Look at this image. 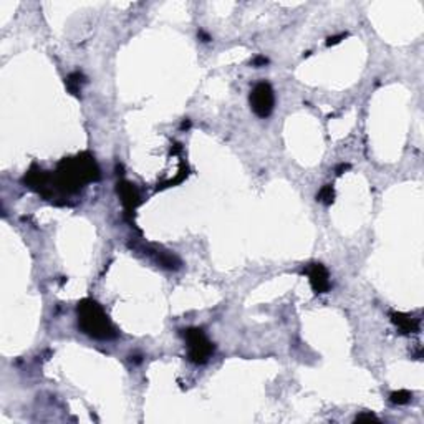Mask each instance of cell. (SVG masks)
<instances>
[{"mask_svg": "<svg viewBox=\"0 0 424 424\" xmlns=\"http://www.w3.org/2000/svg\"><path fill=\"white\" fill-rule=\"evenodd\" d=\"M99 179V168L90 152H82L75 157H65L53 172L55 191L62 194H75L85 184Z\"/></svg>", "mask_w": 424, "mask_h": 424, "instance_id": "obj_1", "label": "cell"}, {"mask_svg": "<svg viewBox=\"0 0 424 424\" xmlns=\"http://www.w3.org/2000/svg\"><path fill=\"white\" fill-rule=\"evenodd\" d=\"M76 316L78 328L90 338H95V340H113V338L118 336V331L113 327L106 311L93 298H83V300L78 302Z\"/></svg>", "mask_w": 424, "mask_h": 424, "instance_id": "obj_2", "label": "cell"}, {"mask_svg": "<svg viewBox=\"0 0 424 424\" xmlns=\"http://www.w3.org/2000/svg\"><path fill=\"white\" fill-rule=\"evenodd\" d=\"M182 336L188 344V360L194 364H204L214 355V343L205 336L201 328L182 330Z\"/></svg>", "mask_w": 424, "mask_h": 424, "instance_id": "obj_3", "label": "cell"}, {"mask_svg": "<svg viewBox=\"0 0 424 424\" xmlns=\"http://www.w3.org/2000/svg\"><path fill=\"white\" fill-rule=\"evenodd\" d=\"M249 101H250L252 111H254L258 118H269L275 106L274 90H272V86L265 82L257 83L250 91Z\"/></svg>", "mask_w": 424, "mask_h": 424, "instance_id": "obj_4", "label": "cell"}, {"mask_svg": "<svg viewBox=\"0 0 424 424\" xmlns=\"http://www.w3.org/2000/svg\"><path fill=\"white\" fill-rule=\"evenodd\" d=\"M116 192L119 199H121V204L126 210V214H131L138 209V205L141 204V196H139V191L136 189L135 184H131L128 181H119Z\"/></svg>", "mask_w": 424, "mask_h": 424, "instance_id": "obj_5", "label": "cell"}, {"mask_svg": "<svg viewBox=\"0 0 424 424\" xmlns=\"http://www.w3.org/2000/svg\"><path fill=\"white\" fill-rule=\"evenodd\" d=\"M307 275L311 288L315 290V294H325L330 290V274L325 265L322 263H310L307 267Z\"/></svg>", "mask_w": 424, "mask_h": 424, "instance_id": "obj_6", "label": "cell"}, {"mask_svg": "<svg viewBox=\"0 0 424 424\" xmlns=\"http://www.w3.org/2000/svg\"><path fill=\"white\" fill-rule=\"evenodd\" d=\"M391 322H393L403 333H417L419 331V318H414L406 313H391Z\"/></svg>", "mask_w": 424, "mask_h": 424, "instance_id": "obj_7", "label": "cell"}, {"mask_svg": "<svg viewBox=\"0 0 424 424\" xmlns=\"http://www.w3.org/2000/svg\"><path fill=\"white\" fill-rule=\"evenodd\" d=\"M85 83H86V76L83 75L82 71H75V73H71V75H68L65 78L66 90L75 96H78L80 93H82V88H83Z\"/></svg>", "mask_w": 424, "mask_h": 424, "instance_id": "obj_8", "label": "cell"}, {"mask_svg": "<svg viewBox=\"0 0 424 424\" xmlns=\"http://www.w3.org/2000/svg\"><path fill=\"white\" fill-rule=\"evenodd\" d=\"M316 201H320L323 204H333L335 201V189H333V186L331 184H327V186H323V188L320 189V192L316 194Z\"/></svg>", "mask_w": 424, "mask_h": 424, "instance_id": "obj_9", "label": "cell"}, {"mask_svg": "<svg viewBox=\"0 0 424 424\" xmlns=\"http://www.w3.org/2000/svg\"><path fill=\"white\" fill-rule=\"evenodd\" d=\"M411 398H413V393H409L408 389H400V391L391 393L389 400H391V403H394V404H408L411 401Z\"/></svg>", "mask_w": 424, "mask_h": 424, "instance_id": "obj_10", "label": "cell"}, {"mask_svg": "<svg viewBox=\"0 0 424 424\" xmlns=\"http://www.w3.org/2000/svg\"><path fill=\"white\" fill-rule=\"evenodd\" d=\"M355 421H378V417L373 414V413H361V414H358L355 417Z\"/></svg>", "mask_w": 424, "mask_h": 424, "instance_id": "obj_11", "label": "cell"}, {"mask_svg": "<svg viewBox=\"0 0 424 424\" xmlns=\"http://www.w3.org/2000/svg\"><path fill=\"white\" fill-rule=\"evenodd\" d=\"M267 63H269V58L263 57V55H258V57H255L254 60H252V65L254 66H265Z\"/></svg>", "mask_w": 424, "mask_h": 424, "instance_id": "obj_12", "label": "cell"}, {"mask_svg": "<svg viewBox=\"0 0 424 424\" xmlns=\"http://www.w3.org/2000/svg\"><path fill=\"white\" fill-rule=\"evenodd\" d=\"M347 37V33H340V35H335V37H330L328 40H327V45L328 46H331V45H336V43H340L341 40Z\"/></svg>", "mask_w": 424, "mask_h": 424, "instance_id": "obj_13", "label": "cell"}, {"mask_svg": "<svg viewBox=\"0 0 424 424\" xmlns=\"http://www.w3.org/2000/svg\"><path fill=\"white\" fill-rule=\"evenodd\" d=\"M348 169H350V164H344V163H343V164H340V166H338V168L335 169V171H336V176H341L343 172H344V171H348Z\"/></svg>", "mask_w": 424, "mask_h": 424, "instance_id": "obj_14", "label": "cell"}, {"mask_svg": "<svg viewBox=\"0 0 424 424\" xmlns=\"http://www.w3.org/2000/svg\"><path fill=\"white\" fill-rule=\"evenodd\" d=\"M199 37L202 38V42H210V37H209V35H207V33H205V32H202V30L199 32Z\"/></svg>", "mask_w": 424, "mask_h": 424, "instance_id": "obj_15", "label": "cell"}, {"mask_svg": "<svg viewBox=\"0 0 424 424\" xmlns=\"http://www.w3.org/2000/svg\"><path fill=\"white\" fill-rule=\"evenodd\" d=\"M181 128H182V129H189V128H191V121H189V119H184L182 124H181Z\"/></svg>", "mask_w": 424, "mask_h": 424, "instance_id": "obj_16", "label": "cell"}]
</instances>
